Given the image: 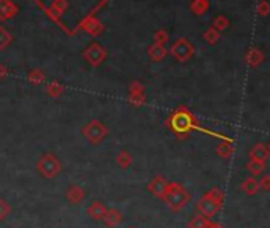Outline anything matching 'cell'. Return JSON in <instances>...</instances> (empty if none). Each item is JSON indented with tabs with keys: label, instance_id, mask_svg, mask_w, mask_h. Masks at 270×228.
Wrapping results in <instances>:
<instances>
[{
	"label": "cell",
	"instance_id": "cell-1",
	"mask_svg": "<svg viewBox=\"0 0 270 228\" xmlns=\"http://www.w3.org/2000/svg\"><path fill=\"white\" fill-rule=\"evenodd\" d=\"M167 125L180 140L188 138L191 132L201 128L194 117V114L191 113L186 106H180L178 110H175L170 114V117L167 119Z\"/></svg>",
	"mask_w": 270,
	"mask_h": 228
},
{
	"label": "cell",
	"instance_id": "cell-2",
	"mask_svg": "<svg viewBox=\"0 0 270 228\" xmlns=\"http://www.w3.org/2000/svg\"><path fill=\"white\" fill-rule=\"evenodd\" d=\"M223 201H224V194L221 192V189L213 187L201 200H199L196 208H197V212L201 214V216L211 220L219 212V209H221Z\"/></svg>",
	"mask_w": 270,
	"mask_h": 228
},
{
	"label": "cell",
	"instance_id": "cell-3",
	"mask_svg": "<svg viewBox=\"0 0 270 228\" xmlns=\"http://www.w3.org/2000/svg\"><path fill=\"white\" fill-rule=\"evenodd\" d=\"M162 201L166 203V206H169L170 211L180 212L184 206L191 201V194L186 190V187H184L183 184L169 182L166 195H164V198H162Z\"/></svg>",
	"mask_w": 270,
	"mask_h": 228
},
{
	"label": "cell",
	"instance_id": "cell-4",
	"mask_svg": "<svg viewBox=\"0 0 270 228\" xmlns=\"http://www.w3.org/2000/svg\"><path fill=\"white\" fill-rule=\"evenodd\" d=\"M37 171L45 179H54L62 171V163L53 152H46L38 159Z\"/></svg>",
	"mask_w": 270,
	"mask_h": 228
},
{
	"label": "cell",
	"instance_id": "cell-5",
	"mask_svg": "<svg viewBox=\"0 0 270 228\" xmlns=\"http://www.w3.org/2000/svg\"><path fill=\"white\" fill-rule=\"evenodd\" d=\"M81 133H83V137L91 142V144H101V142L108 137L110 130L105 124L101 122V120L94 119L83 127Z\"/></svg>",
	"mask_w": 270,
	"mask_h": 228
},
{
	"label": "cell",
	"instance_id": "cell-6",
	"mask_svg": "<svg viewBox=\"0 0 270 228\" xmlns=\"http://www.w3.org/2000/svg\"><path fill=\"white\" fill-rule=\"evenodd\" d=\"M170 53H172V56L176 60L186 62L194 56V46L191 45L188 40L180 38L178 41H175V45L172 46V49H170Z\"/></svg>",
	"mask_w": 270,
	"mask_h": 228
},
{
	"label": "cell",
	"instance_id": "cell-7",
	"mask_svg": "<svg viewBox=\"0 0 270 228\" xmlns=\"http://www.w3.org/2000/svg\"><path fill=\"white\" fill-rule=\"evenodd\" d=\"M84 59H86L92 67H99L101 63L105 60L106 57V51L101 46L97 45V43H94V45H91L86 51H84Z\"/></svg>",
	"mask_w": 270,
	"mask_h": 228
},
{
	"label": "cell",
	"instance_id": "cell-8",
	"mask_svg": "<svg viewBox=\"0 0 270 228\" xmlns=\"http://www.w3.org/2000/svg\"><path fill=\"white\" fill-rule=\"evenodd\" d=\"M167 181H166V177L164 176H154L153 179L148 182V185H146V189H148V192H150L151 195H154V197H158V198H164V195H166V190H167Z\"/></svg>",
	"mask_w": 270,
	"mask_h": 228
},
{
	"label": "cell",
	"instance_id": "cell-9",
	"mask_svg": "<svg viewBox=\"0 0 270 228\" xmlns=\"http://www.w3.org/2000/svg\"><path fill=\"white\" fill-rule=\"evenodd\" d=\"M123 220H124L123 212H121L119 209H116V208H108L106 209V214H105L102 222L105 224L106 228H116V227H119L121 224H123Z\"/></svg>",
	"mask_w": 270,
	"mask_h": 228
},
{
	"label": "cell",
	"instance_id": "cell-10",
	"mask_svg": "<svg viewBox=\"0 0 270 228\" xmlns=\"http://www.w3.org/2000/svg\"><path fill=\"white\" fill-rule=\"evenodd\" d=\"M66 198L72 204H78V203H81L84 198H86V190H84L81 185L72 184V185H68V189L66 192Z\"/></svg>",
	"mask_w": 270,
	"mask_h": 228
},
{
	"label": "cell",
	"instance_id": "cell-11",
	"mask_svg": "<svg viewBox=\"0 0 270 228\" xmlns=\"http://www.w3.org/2000/svg\"><path fill=\"white\" fill-rule=\"evenodd\" d=\"M264 59H266V56H264V53L261 51L259 48H251V49H248V53H246V56H245V60H246V63L250 65L251 68H258L262 62H264Z\"/></svg>",
	"mask_w": 270,
	"mask_h": 228
},
{
	"label": "cell",
	"instance_id": "cell-12",
	"mask_svg": "<svg viewBox=\"0 0 270 228\" xmlns=\"http://www.w3.org/2000/svg\"><path fill=\"white\" fill-rule=\"evenodd\" d=\"M106 209L108 208L105 206V203H102L101 200H96V201H92L91 206L88 208V216L94 220H103Z\"/></svg>",
	"mask_w": 270,
	"mask_h": 228
},
{
	"label": "cell",
	"instance_id": "cell-13",
	"mask_svg": "<svg viewBox=\"0 0 270 228\" xmlns=\"http://www.w3.org/2000/svg\"><path fill=\"white\" fill-rule=\"evenodd\" d=\"M270 157V152L266 144H262V142H258V144H254L253 149L250 151V160H256V162H267V159Z\"/></svg>",
	"mask_w": 270,
	"mask_h": 228
},
{
	"label": "cell",
	"instance_id": "cell-14",
	"mask_svg": "<svg viewBox=\"0 0 270 228\" xmlns=\"http://www.w3.org/2000/svg\"><path fill=\"white\" fill-rule=\"evenodd\" d=\"M240 189L243 190V194H246V195H250V197H253V195H256L259 192V182L254 179V177H246V179L241 182V185H240Z\"/></svg>",
	"mask_w": 270,
	"mask_h": 228
},
{
	"label": "cell",
	"instance_id": "cell-15",
	"mask_svg": "<svg viewBox=\"0 0 270 228\" xmlns=\"http://www.w3.org/2000/svg\"><path fill=\"white\" fill-rule=\"evenodd\" d=\"M216 152L219 157H223V159H231L236 152V147H234V142L231 140H224L221 144L216 147Z\"/></svg>",
	"mask_w": 270,
	"mask_h": 228
},
{
	"label": "cell",
	"instance_id": "cell-16",
	"mask_svg": "<svg viewBox=\"0 0 270 228\" xmlns=\"http://www.w3.org/2000/svg\"><path fill=\"white\" fill-rule=\"evenodd\" d=\"M132 162H134V157L129 151H124L123 149V151H119V154L116 155V163L119 165V168L123 170L129 168L132 165Z\"/></svg>",
	"mask_w": 270,
	"mask_h": 228
},
{
	"label": "cell",
	"instance_id": "cell-17",
	"mask_svg": "<svg viewBox=\"0 0 270 228\" xmlns=\"http://www.w3.org/2000/svg\"><path fill=\"white\" fill-rule=\"evenodd\" d=\"M148 54H150V57H151L153 60L159 62V60H162L167 56V49L164 48V45H158V43H154V46L150 48Z\"/></svg>",
	"mask_w": 270,
	"mask_h": 228
},
{
	"label": "cell",
	"instance_id": "cell-18",
	"mask_svg": "<svg viewBox=\"0 0 270 228\" xmlns=\"http://www.w3.org/2000/svg\"><path fill=\"white\" fill-rule=\"evenodd\" d=\"M210 222H211L210 219L201 216V214H197V216H194L193 219L189 220L188 228H205V227H207Z\"/></svg>",
	"mask_w": 270,
	"mask_h": 228
},
{
	"label": "cell",
	"instance_id": "cell-19",
	"mask_svg": "<svg viewBox=\"0 0 270 228\" xmlns=\"http://www.w3.org/2000/svg\"><path fill=\"white\" fill-rule=\"evenodd\" d=\"M246 170L250 171L251 174L258 176V174H262V171L266 170V163L264 162H256V160H250L246 163Z\"/></svg>",
	"mask_w": 270,
	"mask_h": 228
},
{
	"label": "cell",
	"instance_id": "cell-20",
	"mask_svg": "<svg viewBox=\"0 0 270 228\" xmlns=\"http://www.w3.org/2000/svg\"><path fill=\"white\" fill-rule=\"evenodd\" d=\"M208 0H193V3H191V10L196 14H203L205 11L208 10Z\"/></svg>",
	"mask_w": 270,
	"mask_h": 228
},
{
	"label": "cell",
	"instance_id": "cell-21",
	"mask_svg": "<svg viewBox=\"0 0 270 228\" xmlns=\"http://www.w3.org/2000/svg\"><path fill=\"white\" fill-rule=\"evenodd\" d=\"M10 212H11V206H10V203L6 201L5 198L0 197V222H3V220L10 216Z\"/></svg>",
	"mask_w": 270,
	"mask_h": 228
},
{
	"label": "cell",
	"instance_id": "cell-22",
	"mask_svg": "<svg viewBox=\"0 0 270 228\" xmlns=\"http://www.w3.org/2000/svg\"><path fill=\"white\" fill-rule=\"evenodd\" d=\"M227 27H229V19L226 16H216L215 21H213V28H216L218 32L226 30Z\"/></svg>",
	"mask_w": 270,
	"mask_h": 228
},
{
	"label": "cell",
	"instance_id": "cell-23",
	"mask_svg": "<svg viewBox=\"0 0 270 228\" xmlns=\"http://www.w3.org/2000/svg\"><path fill=\"white\" fill-rule=\"evenodd\" d=\"M203 38L207 40V43H210V45H215V43H218V40H219V32L216 28L210 27L208 30L203 33Z\"/></svg>",
	"mask_w": 270,
	"mask_h": 228
},
{
	"label": "cell",
	"instance_id": "cell-24",
	"mask_svg": "<svg viewBox=\"0 0 270 228\" xmlns=\"http://www.w3.org/2000/svg\"><path fill=\"white\" fill-rule=\"evenodd\" d=\"M256 13L259 14V16H269L270 14V3L267 2V0H261V2L258 3V8H256Z\"/></svg>",
	"mask_w": 270,
	"mask_h": 228
},
{
	"label": "cell",
	"instance_id": "cell-25",
	"mask_svg": "<svg viewBox=\"0 0 270 228\" xmlns=\"http://www.w3.org/2000/svg\"><path fill=\"white\" fill-rule=\"evenodd\" d=\"M10 41H11V35L6 32L5 28L0 27V49H3Z\"/></svg>",
	"mask_w": 270,
	"mask_h": 228
},
{
	"label": "cell",
	"instance_id": "cell-26",
	"mask_svg": "<svg viewBox=\"0 0 270 228\" xmlns=\"http://www.w3.org/2000/svg\"><path fill=\"white\" fill-rule=\"evenodd\" d=\"M48 92H49V95L58 97V95H61L62 92H64V86H61L58 83H53V84L48 86Z\"/></svg>",
	"mask_w": 270,
	"mask_h": 228
},
{
	"label": "cell",
	"instance_id": "cell-27",
	"mask_svg": "<svg viewBox=\"0 0 270 228\" xmlns=\"http://www.w3.org/2000/svg\"><path fill=\"white\" fill-rule=\"evenodd\" d=\"M29 80H31L32 83H35V84H40L41 81L45 80L43 71H40V70H35V71H32L31 76H29Z\"/></svg>",
	"mask_w": 270,
	"mask_h": 228
},
{
	"label": "cell",
	"instance_id": "cell-28",
	"mask_svg": "<svg viewBox=\"0 0 270 228\" xmlns=\"http://www.w3.org/2000/svg\"><path fill=\"white\" fill-rule=\"evenodd\" d=\"M154 38H156V43H158V45H164V43L169 40V33L164 32V30H161V32L156 33Z\"/></svg>",
	"mask_w": 270,
	"mask_h": 228
},
{
	"label": "cell",
	"instance_id": "cell-29",
	"mask_svg": "<svg viewBox=\"0 0 270 228\" xmlns=\"http://www.w3.org/2000/svg\"><path fill=\"white\" fill-rule=\"evenodd\" d=\"M259 187L264 189V190H270V174L262 176V179L259 182Z\"/></svg>",
	"mask_w": 270,
	"mask_h": 228
},
{
	"label": "cell",
	"instance_id": "cell-30",
	"mask_svg": "<svg viewBox=\"0 0 270 228\" xmlns=\"http://www.w3.org/2000/svg\"><path fill=\"white\" fill-rule=\"evenodd\" d=\"M205 228H224L221 224H216V222H210L207 227H205Z\"/></svg>",
	"mask_w": 270,
	"mask_h": 228
},
{
	"label": "cell",
	"instance_id": "cell-31",
	"mask_svg": "<svg viewBox=\"0 0 270 228\" xmlns=\"http://www.w3.org/2000/svg\"><path fill=\"white\" fill-rule=\"evenodd\" d=\"M5 75H6V70H5L2 65H0V78H3Z\"/></svg>",
	"mask_w": 270,
	"mask_h": 228
},
{
	"label": "cell",
	"instance_id": "cell-32",
	"mask_svg": "<svg viewBox=\"0 0 270 228\" xmlns=\"http://www.w3.org/2000/svg\"><path fill=\"white\" fill-rule=\"evenodd\" d=\"M267 149H269V152H270V142H269V146H267Z\"/></svg>",
	"mask_w": 270,
	"mask_h": 228
},
{
	"label": "cell",
	"instance_id": "cell-33",
	"mask_svg": "<svg viewBox=\"0 0 270 228\" xmlns=\"http://www.w3.org/2000/svg\"><path fill=\"white\" fill-rule=\"evenodd\" d=\"M127 228H137V227H127Z\"/></svg>",
	"mask_w": 270,
	"mask_h": 228
}]
</instances>
